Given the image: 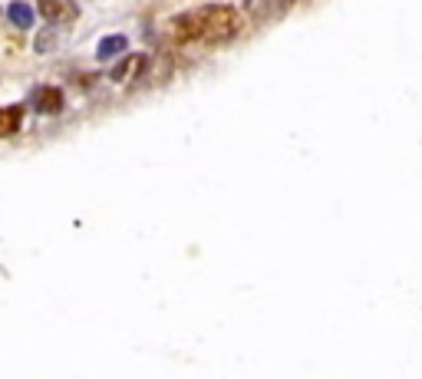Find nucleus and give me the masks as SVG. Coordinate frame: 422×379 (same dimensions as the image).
I'll list each match as a JSON object with an SVG mask.
<instances>
[{
	"label": "nucleus",
	"instance_id": "1",
	"mask_svg": "<svg viewBox=\"0 0 422 379\" xmlns=\"http://www.w3.org/2000/svg\"><path fill=\"white\" fill-rule=\"evenodd\" d=\"M172 34L181 44H191V40L224 44V40L241 34V14L234 7H228V4H211V7L189 10V14H179L172 20Z\"/></svg>",
	"mask_w": 422,
	"mask_h": 379
},
{
	"label": "nucleus",
	"instance_id": "2",
	"mask_svg": "<svg viewBox=\"0 0 422 379\" xmlns=\"http://www.w3.org/2000/svg\"><path fill=\"white\" fill-rule=\"evenodd\" d=\"M149 69V56L146 53H132V56H126L122 63H116V66L109 69V79L112 83H119V86H132L142 73Z\"/></svg>",
	"mask_w": 422,
	"mask_h": 379
},
{
	"label": "nucleus",
	"instance_id": "3",
	"mask_svg": "<svg viewBox=\"0 0 422 379\" xmlns=\"http://www.w3.org/2000/svg\"><path fill=\"white\" fill-rule=\"evenodd\" d=\"M36 10L50 24H73L79 17L76 0H36Z\"/></svg>",
	"mask_w": 422,
	"mask_h": 379
},
{
	"label": "nucleus",
	"instance_id": "4",
	"mask_svg": "<svg viewBox=\"0 0 422 379\" xmlns=\"http://www.w3.org/2000/svg\"><path fill=\"white\" fill-rule=\"evenodd\" d=\"M34 106L40 116H56V112L63 109V93L56 86H44V89H36L34 96Z\"/></svg>",
	"mask_w": 422,
	"mask_h": 379
},
{
	"label": "nucleus",
	"instance_id": "5",
	"mask_svg": "<svg viewBox=\"0 0 422 379\" xmlns=\"http://www.w3.org/2000/svg\"><path fill=\"white\" fill-rule=\"evenodd\" d=\"M7 20L17 26V30H30L34 20H36V10L30 7V4H24V0H14V4L7 7Z\"/></svg>",
	"mask_w": 422,
	"mask_h": 379
},
{
	"label": "nucleus",
	"instance_id": "6",
	"mask_svg": "<svg viewBox=\"0 0 422 379\" xmlns=\"http://www.w3.org/2000/svg\"><path fill=\"white\" fill-rule=\"evenodd\" d=\"M20 122H24V106H4L0 109V138L14 136L20 129Z\"/></svg>",
	"mask_w": 422,
	"mask_h": 379
},
{
	"label": "nucleus",
	"instance_id": "7",
	"mask_svg": "<svg viewBox=\"0 0 422 379\" xmlns=\"http://www.w3.org/2000/svg\"><path fill=\"white\" fill-rule=\"evenodd\" d=\"M126 46H129V40H126V36H122V34H112V36H106L103 44L96 46V56L106 63V60H112V56L126 53Z\"/></svg>",
	"mask_w": 422,
	"mask_h": 379
},
{
	"label": "nucleus",
	"instance_id": "8",
	"mask_svg": "<svg viewBox=\"0 0 422 379\" xmlns=\"http://www.w3.org/2000/svg\"><path fill=\"white\" fill-rule=\"evenodd\" d=\"M56 46H60V40H56V30H53V26H50V30H44V34L34 40V50L36 53H50V50H56Z\"/></svg>",
	"mask_w": 422,
	"mask_h": 379
}]
</instances>
